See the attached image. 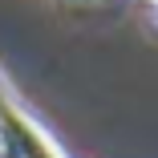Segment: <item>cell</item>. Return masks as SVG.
I'll list each match as a JSON object with an SVG mask.
<instances>
[{
    "label": "cell",
    "instance_id": "1",
    "mask_svg": "<svg viewBox=\"0 0 158 158\" xmlns=\"http://www.w3.org/2000/svg\"><path fill=\"white\" fill-rule=\"evenodd\" d=\"M0 158H4V150H0Z\"/></svg>",
    "mask_w": 158,
    "mask_h": 158
}]
</instances>
